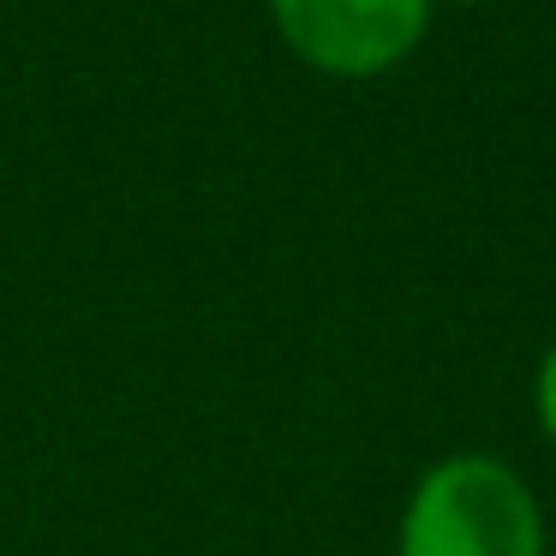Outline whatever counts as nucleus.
Here are the masks:
<instances>
[{
    "label": "nucleus",
    "mask_w": 556,
    "mask_h": 556,
    "mask_svg": "<svg viewBox=\"0 0 556 556\" xmlns=\"http://www.w3.org/2000/svg\"><path fill=\"white\" fill-rule=\"evenodd\" d=\"M395 556H551L539 491L503 455H443L401 503Z\"/></svg>",
    "instance_id": "f257e3e1"
},
{
    "label": "nucleus",
    "mask_w": 556,
    "mask_h": 556,
    "mask_svg": "<svg viewBox=\"0 0 556 556\" xmlns=\"http://www.w3.org/2000/svg\"><path fill=\"white\" fill-rule=\"evenodd\" d=\"M264 13L305 73L365 85L425 49L437 0H264Z\"/></svg>",
    "instance_id": "f03ea898"
},
{
    "label": "nucleus",
    "mask_w": 556,
    "mask_h": 556,
    "mask_svg": "<svg viewBox=\"0 0 556 556\" xmlns=\"http://www.w3.org/2000/svg\"><path fill=\"white\" fill-rule=\"evenodd\" d=\"M532 419H539V437L556 455V341L539 353V365H532Z\"/></svg>",
    "instance_id": "7ed1b4c3"
},
{
    "label": "nucleus",
    "mask_w": 556,
    "mask_h": 556,
    "mask_svg": "<svg viewBox=\"0 0 556 556\" xmlns=\"http://www.w3.org/2000/svg\"><path fill=\"white\" fill-rule=\"evenodd\" d=\"M448 7H484V0H448Z\"/></svg>",
    "instance_id": "20e7f679"
},
{
    "label": "nucleus",
    "mask_w": 556,
    "mask_h": 556,
    "mask_svg": "<svg viewBox=\"0 0 556 556\" xmlns=\"http://www.w3.org/2000/svg\"><path fill=\"white\" fill-rule=\"evenodd\" d=\"M551 556H556V551H551Z\"/></svg>",
    "instance_id": "39448f33"
}]
</instances>
